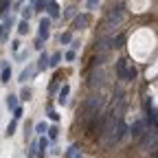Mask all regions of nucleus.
Here are the masks:
<instances>
[{
  "instance_id": "f257e3e1",
  "label": "nucleus",
  "mask_w": 158,
  "mask_h": 158,
  "mask_svg": "<svg viewBox=\"0 0 158 158\" xmlns=\"http://www.w3.org/2000/svg\"><path fill=\"white\" fill-rule=\"evenodd\" d=\"M141 143V149L154 154L158 152V118H147V127L143 132V136L138 138Z\"/></svg>"
},
{
  "instance_id": "f03ea898",
  "label": "nucleus",
  "mask_w": 158,
  "mask_h": 158,
  "mask_svg": "<svg viewBox=\"0 0 158 158\" xmlns=\"http://www.w3.org/2000/svg\"><path fill=\"white\" fill-rule=\"evenodd\" d=\"M103 106H106V97L103 94H99V92L97 94H90L86 99V106H84V118H92L97 114H101Z\"/></svg>"
},
{
  "instance_id": "7ed1b4c3",
  "label": "nucleus",
  "mask_w": 158,
  "mask_h": 158,
  "mask_svg": "<svg viewBox=\"0 0 158 158\" xmlns=\"http://www.w3.org/2000/svg\"><path fill=\"white\" fill-rule=\"evenodd\" d=\"M125 13H127L125 5H116V7H112L110 13H108V18H106V29L118 27V24H121L123 20H125Z\"/></svg>"
},
{
  "instance_id": "20e7f679",
  "label": "nucleus",
  "mask_w": 158,
  "mask_h": 158,
  "mask_svg": "<svg viewBox=\"0 0 158 158\" xmlns=\"http://www.w3.org/2000/svg\"><path fill=\"white\" fill-rule=\"evenodd\" d=\"M110 48H114V35H103V37L97 42V46H94V51H97L99 55H108Z\"/></svg>"
},
{
  "instance_id": "39448f33",
  "label": "nucleus",
  "mask_w": 158,
  "mask_h": 158,
  "mask_svg": "<svg viewBox=\"0 0 158 158\" xmlns=\"http://www.w3.org/2000/svg\"><path fill=\"white\" fill-rule=\"evenodd\" d=\"M145 127H147V118H138L132 127H127V134H132V138H136V141H138V138L143 136Z\"/></svg>"
},
{
  "instance_id": "423d86ee",
  "label": "nucleus",
  "mask_w": 158,
  "mask_h": 158,
  "mask_svg": "<svg viewBox=\"0 0 158 158\" xmlns=\"http://www.w3.org/2000/svg\"><path fill=\"white\" fill-rule=\"evenodd\" d=\"M37 37H42L44 42L51 37V18H42V20H40V27H37Z\"/></svg>"
},
{
  "instance_id": "0eeeda50",
  "label": "nucleus",
  "mask_w": 158,
  "mask_h": 158,
  "mask_svg": "<svg viewBox=\"0 0 158 158\" xmlns=\"http://www.w3.org/2000/svg\"><path fill=\"white\" fill-rule=\"evenodd\" d=\"M90 24V15L88 13H77L73 20V29H88Z\"/></svg>"
},
{
  "instance_id": "6e6552de",
  "label": "nucleus",
  "mask_w": 158,
  "mask_h": 158,
  "mask_svg": "<svg viewBox=\"0 0 158 158\" xmlns=\"http://www.w3.org/2000/svg\"><path fill=\"white\" fill-rule=\"evenodd\" d=\"M92 88H97V86H103L106 84V73L103 70H92L90 73V81H88Z\"/></svg>"
},
{
  "instance_id": "1a4fd4ad",
  "label": "nucleus",
  "mask_w": 158,
  "mask_h": 158,
  "mask_svg": "<svg viewBox=\"0 0 158 158\" xmlns=\"http://www.w3.org/2000/svg\"><path fill=\"white\" fill-rule=\"evenodd\" d=\"M48 147H51L48 136H46V134H44V136H40V141H37V154H35V158H44Z\"/></svg>"
},
{
  "instance_id": "9d476101",
  "label": "nucleus",
  "mask_w": 158,
  "mask_h": 158,
  "mask_svg": "<svg viewBox=\"0 0 158 158\" xmlns=\"http://www.w3.org/2000/svg\"><path fill=\"white\" fill-rule=\"evenodd\" d=\"M46 13H48L51 20H57L59 15H62V9H59V5L53 0V2H46Z\"/></svg>"
},
{
  "instance_id": "9b49d317",
  "label": "nucleus",
  "mask_w": 158,
  "mask_h": 158,
  "mask_svg": "<svg viewBox=\"0 0 158 158\" xmlns=\"http://www.w3.org/2000/svg\"><path fill=\"white\" fill-rule=\"evenodd\" d=\"M125 70H127V57L116 59V77L123 79V81H125Z\"/></svg>"
},
{
  "instance_id": "f8f14e48",
  "label": "nucleus",
  "mask_w": 158,
  "mask_h": 158,
  "mask_svg": "<svg viewBox=\"0 0 158 158\" xmlns=\"http://www.w3.org/2000/svg\"><path fill=\"white\" fill-rule=\"evenodd\" d=\"M48 57H51V55H48V53H44V51L40 53V59H37L35 73H42V70H46V68H48Z\"/></svg>"
},
{
  "instance_id": "ddd939ff",
  "label": "nucleus",
  "mask_w": 158,
  "mask_h": 158,
  "mask_svg": "<svg viewBox=\"0 0 158 158\" xmlns=\"http://www.w3.org/2000/svg\"><path fill=\"white\" fill-rule=\"evenodd\" d=\"M68 94H70V86H68V84H64V86H62V90H59V94H57V103H59V106H66Z\"/></svg>"
},
{
  "instance_id": "4468645a",
  "label": "nucleus",
  "mask_w": 158,
  "mask_h": 158,
  "mask_svg": "<svg viewBox=\"0 0 158 158\" xmlns=\"http://www.w3.org/2000/svg\"><path fill=\"white\" fill-rule=\"evenodd\" d=\"M33 73H35V66H33V64H29V66H27V68H24L22 73H20V77H18V81H20V84H24L27 79H29V77L33 75Z\"/></svg>"
},
{
  "instance_id": "2eb2a0df",
  "label": "nucleus",
  "mask_w": 158,
  "mask_h": 158,
  "mask_svg": "<svg viewBox=\"0 0 158 158\" xmlns=\"http://www.w3.org/2000/svg\"><path fill=\"white\" fill-rule=\"evenodd\" d=\"M136 77H138V68H136V66H132V64H127V70H125V81H134Z\"/></svg>"
},
{
  "instance_id": "dca6fc26",
  "label": "nucleus",
  "mask_w": 158,
  "mask_h": 158,
  "mask_svg": "<svg viewBox=\"0 0 158 158\" xmlns=\"http://www.w3.org/2000/svg\"><path fill=\"white\" fill-rule=\"evenodd\" d=\"M31 7H33V13L40 15L42 11H46V0H33V5H31Z\"/></svg>"
},
{
  "instance_id": "f3484780",
  "label": "nucleus",
  "mask_w": 158,
  "mask_h": 158,
  "mask_svg": "<svg viewBox=\"0 0 158 158\" xmlns=\"http://www.w3.org/2000/svg\"><path fill=\"white\" fill-rule=\"evenodd\" d=\"M46 130H48V123H46V121H40V123H35V125H33V132H35V134H40V136H44V134H46Z\"/></svg>"
},
{
  "instance_id": "a211bd4d",
  "label": "nucleus",
  "mask_w": 158,
  "mask_h": 158,
  "mask_svg": "<svg viewBox=\"0 0 158 158\" xmlns=\"http://www.w3.org/2000/svg\"><path fill=\"white\" fill-rule=\"evenodd\" d=\"M59 62H62V53H53V55L48 57V68H57Z\"/></svg>"
},
{
  "instance_id": "6ab92c4d",
  "label": "nucleus",
  "mask_w": 158,
  "mask_h": 158,
  "mask_svg": "<svg viewBox=\"0 0 158 158\" xmlns=\"http://www.w3.org/2000/svg\"><path fill=\"white\" fill-rule=\"evenodd\" d=\"M18 106H20V101H18V94H9V97H7V108L13 112Z\"/></svg>"
},
{
  "instance_id": "aec40b11",
  "label": "nucleus",
  "mask_w": 158,
  "mask_h": 158,
  "mask_svg": "<svg viewBox=\"0 0 158 158\" xmlns=\"http://www.w3.org/2000/svg\"><path fill=\"white\" fill-rule=\"evenodd\" d=\"M46 136H48V141L53 143V141H57V136H59V127L57 125H51L48 130H46Z\"/></svg>"
},
{
  "instance_id": "412c9836",
  "label": "nucleus",
  "mask_w": 158,
  "mask_h": 158,
  "mask_svg": "<svg viewBox=\"0 0 158 158\" xmlns=\"http://www.w3.org/2000/svg\"><path fill=\"white\" fill-rule=\"evenodd\" d=\"M31 94H33V90L24 86L22 90H20V94H18V99H20V101H29V99H31Z\"/></svg>"
},
{
  "instance_id": "4be33fe9",
  "label": "nucleus",
  "mask_w": 158,
  "mask_h": 158,
  "mask_svg": "<svg viewBox=\"0 0 158 158\" xmlns=\"http://www.w3.org/2000/svg\"><path fill=\"white\" fill-rule=\"evenodd\" d=\"M29 33V22L27 20H20L18 22V35H27Z\"/></svg>"
},
{
  "instance_id": "5701e85b",
  "label": "nucleus",
  "mask_w": 158,
  "mask_h": 158,
  "mask_svg": "<svg viewBox=\"0 0 158 158\" xmlns=\"http://www.w3.org/2000/svg\"><path fill=\"white\" fill-rule=\"evenodd\" d=\"M9 79H11V68L5 66L2 73H0V81H2V84H9Z\"/></svg>"
},
{
  "instance_id": "b1692460",
  "label": "nucleus",
  "mask_w": 158,
  "mask_h": 158,
  "mask_svg": "<svg viewBox=\"0 0 158 158\" xmlns=\"http://www.w3.org/2000/svg\"><path fill=\"white\" fill-rule=\"evenodd\" d=\"M125 40H127V35H125V33L116 35V37H114V48H121V46H125Z\"/></svg>"
},
{
  "instance_id": "393cba45",
  "label": "nucleus",
  "mask_w": 158,
  "mask_h": 158,
  "mask_svg": "<svg viewBox=\"0 0 158 158\" xmlns=\"http://www.w3.org/2000/svg\"><path fill=\"white\" fill-rule=\"evenodd\" d=\"M70 42H73V33L70 31H64L59 35V44H70Z\"/></svg>"
},
{
  "instance_id": "a878e982",
  "label": "nucleus",
  "mask_w": 158,
  "mask_h": 158,
  "mask_svg": "<svg viewBox=\"0 0 158 158\" xmlns=\"http://www.w3.org/2000/svg\"><path fill=\"white\" fill-rule=\"evenodd\" d=\"M35 154H37V141H31V145L27 149V158H35Z\"/></svg>"
},
{
  "instance_id": "bb28decb",
  "label": "nucleus",
  "mask_w": 158,
  "mask_h": 158,
  "mask_svg": "<svg viewBox=\"0 0 158 158\" xmlns=\"http://www.w3.org/2000/svg\"><path fill=\"white\" fill-rule=\"evenodd\" d=\"M15 130H18V121L13 118V121L7 125V132H5V134H7V136H13V134H15Z\"/></svg>"
},
{
  "instance_id": "cd10ccee",
  "label": "nucleus",
  "mask_w": 158,
  "mask_h": 158,
  "mask_svg": "<svg viewBox=\"0 0 158 158\" xmlns=\"http://www.w3.org/2000/svg\"><path fill=\"white\" fill-rule=\"evenodd\" d=\"M20 11H22V20H27V22H29V20H31V15H33V7L29 5L27 9H20Z\"/></svg>"
},
{
  "instance_id": "c85d7f7f",
  "label": "nucleus",
  "mask_w": 158,
  "mask_h": 158,
  "mask_svg": "<svg viewBox=\"0 0 158 158\" xmlns=\"http://www.w3.org/2000/svg\"><path fill=\"white\" fill-rule=\"evenodd\" d=\"M64 59H66V62H75V59H77V51L68 48V51H66V55H64Z\"/></svg>"
},
{
  "instance_id": "c756f323",
  "label": "nucleus",
  "mask_w": 158,
  "mask_h": 158,
  "mask_svg": "<svg viewBox=\"0 0 158 158\" xmlns=\"http://www.w3.org/2000/svg\"><path fill=\"white\" fill-rule=\"evenodd\" d=\"M15 59H18V62H24V59H29V51H18V53H15Z\"/></svg>"
},
{
  "instance_id": "7c9ffc66",
  "label": "nucleus",
  "mask_w": 158,
  "mask_h": 158,
  "mask_svg": "<svg viewBox=\"0 0 158 158\" xmlns=\"http://www.w3.org/2000/svg\"><path fill=\"white\" fill-rule=\"evenodd\" d=\"M75 15H77V7H68V9H66V13H64V18H66V20H70V18H75Z\"/></svg>"
},
{
  "instance_id": "2f4dec72",
  "label": "nucleus",
  "mask_w": 158,
  "mask_h": 158,
  "mask_svg": "<svg viewBox=\"0 0 158 158\" xmlns=\"http://www.w3.org/2000/svg\"><path fill=\"white\" fill-rule=\"evenodd\" d=\"M33 48H35V51H42V48H44V40H42V37H37L35 42H33Z\"/></svg>"
},
{
  "instance_id": "473e14b6",
  "label": "nucleus",
  "mask_w": 158,
  "mask_h": 158,
  "mask_svg": "<svg viewBox=\"0 0 158 158\" xmlns=\"http://www.w3.org/2000/svg\"><path fill=\"white\" fill-rule=\"evenodd\" d=\"M75 154H77V145H70V147L66 149V158H73Z\"/></svg>"
},
{
  "instance_id": "72a5a7b5",
  "label": "nucleus",
  "mask_w": 158,
  "mask_h": 158,
  "mask_svg": "<svg viewBox=\"0 0 158 158\" xmlns=\"http://www.w3.org/2000/svg\"><path fill=\"white\" fill-rule=\"evenodd\" d=\"M48 118H51L53 123H57V121H59V114H57L55 110H48Z\"/></svg>"
},
{
  "instance_id": "f704fd0d",
  "label": "nucleus",
  "mask_w": 158,
  "mask_h": 158,
  "mask_svg": "<svg viewBox=\"0 0 158 158\" xmlns=\"http://www.w3.org/2000/svg\"><path fill=\"white\" fill-rule=\"evenodd\" d=\"M99 2H101V0H86V7L88 9H94V7H99Z\"/></svg>"
},
{
  "instance_id": "c9c22d12",
  "label": "nucleus",
  "mask_w": 158,
  "mask_h": 158,
  "mask_svg": "<svg viewBox=\"0 0 158 158\" xmlns=\"http://www.w3.org/2000/svg\"><path fill=\"white\" fill-rule=\"evenodd\" d=\"M13 118H15V121H18V118H22V106H18L13 110Z\"/></svg>"
},
{
  "instance_id": "e433bc0d",
  "label": "nucleus",
  "mask_w": 158,
  "mask_h": 158,
  "mask_svg": "<svg viewBox=\"0 0 158 158\" xmlns=\"http://www.w3.org/2000/svg\"><path fill=\"white\" fill-rule=\"evenodd\" d=\"M31 134H33V125H31V123H27V125H24V138H29Z\"/></svg>"
},
{
  "instance_id": "4c0bfd02",
  "label": "nucleus",
  "mask_w": 158,
  "mask_h": 158,
  "mask_svg": "<svg viewBox=\"0 0 158 158\" xmlns=\"http://www.w3.org/2000/svg\"><path fill=\"white\" fill-rule=\"evenodd\" d=\"M11 51H13V53L20 51V40H13V42H11Z\"/></svg>"
},
{
  "instance_id": "58836bf2",
  "label": "nucleus",
  "mask_w": 158,
  "mask_h": 158,
  "mask_svg": "<svg viewBox=\"0 0 158 158\" xmlns=\"http://www.w3.org/2000/svg\"><path fill=\"white\" fill-rule=\"evenodd\" d=\"M79 44H81V42H79V40H75V37H73V42H70V48H73V51H77V48H79Z\"/></svg>"
},
{
  "instance_id": "ea45409f",
  "label": "nucleus",
  "mask_w": 158,
  "mask_h": 158,
  "mask_svg": "<svg viewBox=\"0 0 158 158\" xmlns=\"http://www.w3.org/2000/svg\"><path fill=\"white\" fill-rule=\"evenodd\" d=\"M57 86H59V81H53V84H51V86H48V92H51V94H53V92H55V90H57Z\"/></svg>"
},
{
  "instance_id": "a19ab883",
  "label": "nucleus",
  "mask_w": 158,
  "mask_h": 158,
  "mask_svg": "<svg viewBox=\"0 0 158 158\" xmlns=\"http://www.w3.org/2000/svg\"><path fill=\"white\" fill-rule=\"evenodd\" d=\"M20 7H22V0H18V2H13V11H20Z\"/></svg>"
},
{
  "instance_id": "79ce46f5",
  "label": "nucleus",
  "mask_w": 158,
  "mask_h": 158,
  "mask_svg": "<svg viewBox=\"0 0 158 158\" xmlns=\"http://www.w3.org/2000/svg\"><path fill=\"white\" fill-rule=\"evenodd\" d=\"M73 158H84V154H75V156H73Z\"/></svg>"
},
{
  "instance_id": "37998d69",
  "label": "nucleus",
  "mask_w": 158,
  "mask_h": 158,
  "mask_svg": "<svg viewBox=\"0 0 158 158\" xmlns=\"http://www.w3.org/2000/svg\"><path fill=\"white\" fill-rule=\"evenodd\" d=\"M46 2H53V0H46Z\"/></svg>"
},
{
  "instance_id": "c03bdc74",
  "label": "nucleus",
  "mask_w": 158,
  "mask_h": 158,
  "mask_svg": "<svg viewBox=\"0 0 158 158\" xmlns=\"http://www.w3.org/2000/svg\"><path fill=\"white\" fill-rule=\"evenodd\" d=\"M154 158H158V154H156V156H154Z\"/></svg>"
},
{
  "instance_id": "a18cd8bd",
  "label": "nucleus",
  "mask_w": 158,
  "mask_h": 158,
  "mask_svg": "<svg viewBox=\"0 0 158 158\" xmlns=\"http://www.w3.org/2000/svg\"><path fill=\"white\" fill-rule=\"evenodd\" d=\"M31 2H33V0H31Z\"/></svg>"
}]
</instances>
